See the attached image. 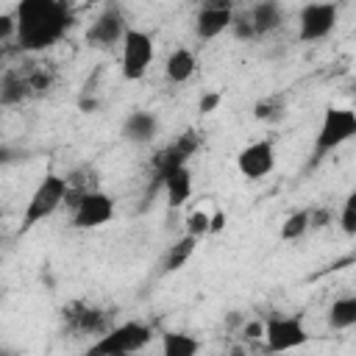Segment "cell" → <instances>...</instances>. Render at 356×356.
I'll use <instances>...</instances> for the list:
<instances>
[{"label": "cell", "mask_w": 356, "mask_h": 356, "mask_svg": "<svg viewBox=\"0 0 356 356\" xmlns=\"http://www.w3.org/2000/svg\"><path fill=\"white\" fill-rule=\"evenodd\" d=\"M14 14V39L22 53H42L58 44L75 22L64 0H22Z\"/></svg>", "instance_id": "cell-1"}, {"label": "cell", "mask_w": 356, "mask_h": 356, "mask_svg": "<svg viewBox=\"0 0 356 356\" xmlns=\"http://www.w3.org/2000/svg\"><path fill=\"white\" fill-rule=\"evenodd\" d=\"M200 145H203V134L195 131V128H189V131L178 134L175 139H170L164 147H159V150L153 153V159H150L147 197H150L153 192L161 189V181H164L172 170H178V167H189V159L200 150Z\"/></svg>", "instance_id": "cell-2"}, {"label": "cell", "mask_w": 356, "mask_h": 356, "mask_svg": "<svg viewBox=\"0 0 356 356\" xmlns=\"http://www.w3.org/2000/svg\"><path fill=\"white\" fill-rule=\"evenodd\" d=\"M67 200V178L58 172H44V178L36 184V189L31 192L22 220H19V234H28L31 228H36L39 222H44L47 217H53Z\"/></svg>", "instance_id": "cell-3"}, {"label": "cell", "mask_w": 356, "mask_h": 356, "mask_svg": "<svg viewBox=\"0 0 356 356\" xmlns=\"http://www.w3.org/2000/svg\"><path fill=\"white\" fill-rule=\"evenodd\" d=\"M153 339V328L139 320H128L97 337L81 356H120V353H139Z\"/></svg>", "instance_id": "cell-4"}, {"label": "cell", "mask_w": 356, "mask_h": 356, "mask_svg": "<svg viewBox=\"0 0 356 356\" xmlns=\"http://www.w3.org/2000/svg\"><path fill=\"white\" fill-rule=\"evenodd\" d=\"M356 136V111L353 108H339V106H328L323 111L320 128L314 134V156L309 164L323 161L328 153H334L337 147H342L345 142H350Z\"/></svg>", "instance_id": "cell-5"}, {"label": "cell", "mask_w": 356, "mask_h": 356, "mask_svg": "<svg viewBox=\"0 0 356 356\" xmlns=\"http://www.w3.org/2000/svg\"><path fill=\"white\" fill-rule=\"evenodd\" d=\"M61 325L70 337H83V334L103 337L106 331L114 328V312L92 306L86 300H72L61 309Z\"/></svg>", "instance_id": "cell-6"}, {"label": "cell", "mask_w": 356, "mask_h": 356, "mask_svg": "<svg viewBox=\"0 0 356 356\" xmlns=\"http://www.w3.org/2000/svg\"><path fill=\"white\" fill-rule=\"evenodd\" d=\"M122 53H120V64H122V78L125 81H142L153 64V53H156V44H153V36L142 28H134L128 25L125 36H122Z\"/></svg>", "instance_id": "cell-7"}, {"label": "cell", "mask_w": 356, "mask_h": 356, "mask_svg": "<svg viewBox=\"0 0 356 356\" xmlns=\"http://www.w3.org/2000/svg\"><path fill=\"white\" fill-rule=\"evenodd\" d=\"M261 339L270 353H286L303 348L309 342V331L303 328V320L298 314H270L264 320Z\"/></svg>", "instance_id": "cell-8"}, {"label": "cell", "mask_w": 356, "mask_h": 356, "mask_svg": "<svg viewBox=\"0 0 356 356\" xmlns=\"http://www.w3.org/2000/svg\"><path fill=\"white\" fill-rule=\"evenodd\" d=\"M339 22V6L337 3H306L298 11V39L303 44L320 42L334 33Z\"/></svg>", "instance_id": "cell-9"}, {"label": "cell", "mask_w": 356, "mask_h": 356, "mask_svg": "<svg viewBox=\"0 0 356 356\" xmlns=\"http://www.w3.org/2000/svg\"><path fill=\"white\" fill-rule=\"evenodd\" d=\"M111 217H114V197L103 189H92V192L81 195L75 200V206L70 209V225L78 231L100 228V225L111 222Z\"/></svg>", "instance_id": "cell-10"}, {"label": "cell", "mask_w": 356, "mask_h": 356, "mask_svg": "<svg viewBox=\"0 0 356 356\" xmlns=\"http://www.w3.org/2000/svg\"><path fill=\"white\" fill-rule=\"evenodd\" d=\"M125 31H128V19H125L122 8L117 3H108L100 8V14L86 28V44L97 47V50H108L122 42Z\"/></svg>", "instance_id": "cell-11"}, {"label": "cell", "mask_w": 356, "mask_h": 356, "mask_svg": "<svg viewBox=\"0 0 356 356\" xmlns=\"http://www.w3.org/2000/svg\"><path fill=\"white\" fill-rule=\"evenodd\" d=\"M236 170L248 181L267 178L275 170V145H273V139H256V142L245 145L236 153Z\"/></svg>", "instance_id": "cell-12"}, {"label": "cell", "mask_w": 356, "mask_h": 356, "mask_svg": "<svg viewBox=\"0 0 356 356\" xmlns=\"http://www.w3.org/2000/svg\"><path fill=\"white\" fill-rule=\"evenodd\" d=\"M234 19V6L225 0H214V3H203L197 17H195V36L200 42H211L217 39L222 31L231 28Z\"/></svg>", "instance_id": "cell-13"}, {"label": "cell", "mask_w": 356, "mask_h": 356, "mask_svg": "<svg viewBox=\"0 0 356 356\" xmlns=\"http://www.w3.org/2000/svg\"><path fill=\"white\" fill-rule=\"evenodd\" d=\"M159 128H161L159 117H156L153 111H147V108H139V111H131V114L122 120L120 134H122V139L131 142V145H150V142L159 136Z\"/></svg>", "instance_id": "cell-14"}, {"label": "cell", "mask_w": 356, "mask_h": 356, "mask_svg": "<svg viewBox=\"0 0 356 356\" xmlns=\"http://www.w3.org/2000/svg\"><path fill=\"white\" fill-rule=\"evenodd\" d=\"M248 11V19L253 25V36L261 39V36H270L275 31L284 28V8L275 3V0H261V3H253Z\"/></svg>", "instance_id": "cell-15"}, {"label": "cell", "mask_w": 356, "mask_h": 356, "mask_svg": "<svg viewBox=\"0 0 356 356\" xmlns=\"http://www.w3.org/2000/svg\"><path fill=\"white\" fill-rule=\"evenodd\" d=\"M31 97H36V89L31 83V70H8L0 78V106H19Z\"/></svg>", "instance_id": "cell-16"}, {"label": "cell", "mask_w": 356, "mask_h": 356, "mask_svg": "<svg viewBox=\"0 0 356 356\" xmlns=\"http://www.w3.org/2000/svg\"><path fill=\"white\" fill-rule=\"evenodd\" d=\"M161 189H164V195H167V206H170V209H181V206L192 197V170H189V167L172 170V172L161 181Z\"/></svg>", "instance_id": "cell-17"}, {"label": "cell", "mask_w": 356, "mask_h": 356, "mask_svg": "<svg viewBox=\"0 0 356 356\" xmlns=\"http://www.w3.org/2000/svg\"><path fill=\"white\" fill-rule=\"evenodd\" d=\"M197 70V58L189 47H175L170 56H167V64H164V75L170 83H186Z\"/></svg>", "instance_id": "cell-18"}, {"label": "cell", "mask_w": 356, "mask_h": 356, "mask_svg": "<svg viewBox=\"0 0 356 356\" xmlns=\"http://www.w3.org/2000/svg\"><path fill=\"white\" fill-rule=\"evenodd\" d=\"M200 345L189 331H161V356H197Z\"/></svg>", "instance_id": "cell-19"}, {"label": "cell", "mask_w": 356, "mask_h": 356, "mask_svg": "<svg viewBox=\"0 0 356 356\" xmlns=\"http://www.w3.org/2000/svg\"><path fill=\"white\" fill-rule=\"evenodd\" d=\"M325 323H328V328H334V331H348V328H353V325H356V298H353V295L337 298V300L328 306Z\"/></svg>", "instance_id": "cell-20"}, {"label": "cell", "mask_w": 356, "mask_h": 356, "mask_svg": "<svg viewBox=\"0 0 356 356\" xmlns=\"http://www.w3.org/2000/svg\"><path fill=\"white\" fill-rule=\"evenodd\" d=\"M195 248H197V239L184 234L178 242H172V245L167 248V253H164V259H161V273L167 275V273H175V270H181V267H184V264L192 259Z\"/></svg>", "instance_id": "cell-21"}, {"label": "cell", "mask_w": 356, "mask_h": 356, "mask_svg": "<svg viewBox=\"0 0 356 356\" xmlns=\"http://www.w3.org/2000/svg\"><path fill=\"white\" fill-rule=\"evenodd\" d=\"M306 234H309V209L292 211V214L281 222V231H278L281 242H298V239L306 236Z\"/></svg>", "instance_id": "cell-22"}, {"label": "cell", "mask_w": 356, "mask_h": 356, "mask_svg": "<svg viewBox=\"0 0 356 356\" xmlns=\"http://www.w3.org/2000/svg\"><path fill=\"white\" fill-rule=\"evenodd\" d=\"M284 111H286L284 95H270V97H264V100H259L253 106V117L261 120V122H275V120L284 117Z\"/></svg>", "instance_id": "cell-23"}, {"label": "cell", "mask_w": 356, "mask_h": 356, "mask_svg": "<svg viewBox=\"0 0 356 356\" xmlns=\"http://www.w3.org/2000/svg\"><path fill=\"white\" fill-rule=\"evenodd\" d=\"M339 228L345 231V236H356V195L350 192L342 203V211H339Z\"/></svg>", "instance_id": "cell-24"}, {"label": "cell", "mask_w": 356, "mask_h": 356, "mask_svg": "<svg viewBox=\"0 0 356 356\" xmlns=\"http://www.w3.org/2000/svg\"><path fill=\"white\" fill-rule=\"evenodd\" d=\"M184 228H186V236H195L197 242H200V236H206L209 234V214L206 211H192L189 217H186V222H184Z\"/></svg>", "instance_id": "cell-25"}, {"label": "cell", "mask_w": 356, "mask_h": 356, "mask_svg": "<svg viewBox=\"0 0 356 356\" xmlns=\"http://www.w3.org/2000/svg\"><path fill=\"white\" fill-rule=\"evenodd\" d=\"M239 42H250V39H256L253 36V25H250V19H248V11H242V14H236L234 11V19H231V28H228Z\"/></svg>", "instance_id": "cell-26"}, {"label": "cell", "mask_w": 356, "mask_h": 356, "mask_svg": "<svg viewBox=\"0 0 356 356\" xmlns=\"http://www.w3.org/2000/svg\"><path fill=\"white\" fill-rule=\"evenodd\" d=\"M331 220H334V211H331L328 206H312V209H309V231L325 228Z\"/></svg>", "instance_id": "cell-27"}, {"label": "cell", "mask_w": 356, "mask_h": 356, "mask_svg": "<svg viewBox=\"0 0 356 356\" xmlns=\"http://www.w3.org/2000/svg\"><path fill=\"white\" fill-rule=\"evenodd\" d=\"M25 156H28L25 150H19V147H14V145H6V142H0V167L17 164V161H22Z\"/></svg>", "instance_id": "cell-28"}, {"label": "cell", "mask_w": 356, "mask_h": 356, "mask_svg": "<svg viewBox=\"0 0 356 356\" xmlns=\"http://www.w3.org/2000/svg\"><path fill=\"white\" fill-rule=\"evenodd\" d=\"M261 334H264V323L261 320H250V323L242 325V337L245 339H261Z\"/></svg>", "instance_id": "cell-29"}, {"label": "cell", "mask_w": 356, "mask_h": 356, "mask_svg": "<svg viewBox=\"0 0 356 356\" xmlns=\"http://www.w3.org/2000/svg\"><path fill=\"white\" fill-rule=\"evenodd\" d=\"M220 100H222L220 92H209V95H203V97H200V114H211V111L217 108Z\"/></svg>", "instance_id": "cell-30"}, {"label": "cell", "mask_w": 356, "mask_h": 356, "mask_svg": "<svg viewBox=\"0 0 356 356\" xmlns=\"http://www.w3.org/2000/svg\"><path fill=\"white\" fill-rule=\"evenodd\" d=\"M14 36V14H0V42Z\"/></svg>", "instance_id": "cell-31"}, {"label": "cell", "mask_w": 356, "mask_h": 356, "mask_svg": "<svg viewBox=\"0 0 356 356\" xmlns=\"http://www.w3.org/2000/svg\"><path fill=\"white\" fill-rule=\"evenodd\" d=\"M225 211H217V214H209V234H217L225 228Z\"/></svg>", "instance_id": "cell-32"}, {"label": "cell", "mask_w": 356, "mask_h": 356, "mask_svg": "<svg viewBox=\"0 0 356 356\" xmlns=\"http://www.w3.org/2000/svg\"><path fill=\"white\" fill-rule=\"evenodd\" d=\"M0 356H19V353L11 350V348H6V345H0Z\"/></svg>", "instance_id": "cell-33"}, {"label": "cell", "mask_w": 356, "mask_h": 356, "mask_svg": "<svg viewBox=\"0 0 356 356\" xmlns=\"http://www.w3.org/2000/svg\"><path fill=\"white\" fill-rule=\"evenodd\" d=\"M234 356H248V353H245L242 348H234Z\"/></svg>", "instance_id": "cell-34"}, {"label": "cell", "mask_w": 356, "mask_h": 356, "mask_svg": "<svg viewBox=\"0 0 356 356\" xmlns=\"http://www.w3.org/2000/svg\"><path fill=\"white\" fill-rule=\"evenodd\" d=\"M120 356H136V353H120Z\"/></svg>", "instance_id": "cell-35"}, {"label": "cell", "mask_w": 356, "mask_h": 356, "mask_svg": "<svg viewBox=\"0 0 356 356\" xmlns=\"http://www.w3.org/2000/svg\"><path fill=\"white\" fill-rule=\"evenodd\" d=\"M0 300H3V289H0Z\"/></svg>", "instance_id": "cell-36"}]
</instances>
